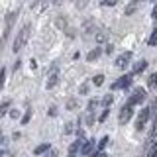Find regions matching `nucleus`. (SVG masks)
Segmentation results:
<instances>
[{
	"label": "nucleus",
	"mask_w": 157,
	"mask_h": 157,
	"mask_svg": "<svg viewBox=\"0 0 157 157\" xmlns=\"http://www.w3.org/2000/svg\"><path fill=\"white\" fill-rule=\"evenodd\" d=\"M137 8V0H132L130 4L126 6V16H130V14H134V10Z\"/></svg>",
	"instance_id": "13"
},
{
	"label": "nucleus",
	"mask_w": 157,
	"mask_h": 157,
	"mask_svg": "<svg viewBox=\"0 0 157 157\" xmlns=\"http://www.w3.org/2000/svg\"><path fill=\"white\" fill-rule=\"evenodd\" d=\"M106 118H108V108H106V110H104V112H102V116H100V122H104V120H106Z\"/></svg>",
	"instance_id": "30"
},
{
	"label": "nucleus",
	"mask_w": 157,
	"mask_h": 157,
	"mask_svg": "<svg viewBox=\"0 0 157 157\" xmlns=\"http://www.w3.org/2000/svg\"><path fill=\"white\" fill-rule=\"evenodd\" d=\"M18 16V12H10L8 16H6V28H4V39L8 37V33H10V28H12V22H14V18Z\"/></svg>",
	"instance_id": "9"
},
{
	"label": "nucleus",
	"mask_w": 157,
	"mask_h": 157,
	"mask_svg": "<svg viewBox=\"0 0 157 157\" xmlns=\"http://www.w3.org/2000/svg\"><path fill=\"white\" fill-rule=\"evenodd\" d=\"M94 157H106V153H104V151H98V153H96Z\"/></svg>",
	"instance_id": "33"
},
{
	"label": "nucleus",
	"mask_w": 157,
	"mask_h": 157,
	"mask_svg": "<svg viewBox=\"0 0 157 157\" xmlns=\"http://www.w3.org/2000/svg\"><path fill=\"white\" fill-rule=\"evenodd\" d=\"M147 85H149V88H155V86H157V73H153V75L149 77V81H147Z\"/></svg>",
	"instance_id": "18"
},
{
	"label": "nucleus",
	"mask_w": 157,
	"mask_h": 157,
	"mask_svg": "<svg viewBox=\"0 0 157 157\" xmlns=\"http://www.w3.org/2000/svg\"><path fill=\"white\" fill-rule=\"evenodd\" d=\"M57 82H59V71H53L51 75L47 77V81H45V88H47V90H49V88H55Z\"/></svg>",
	"instance_id": "7"
},
{
	"label": "nucleus",
	"mask_w": 157,
	"mask_h": 157,
	"mask_svg": "<svg viewBox=\"0 0 157 157\" xmlns=\"http://www.w3.org/2000/svg\"><path fill=\"white\" fill-rule=\"evenodd\" d=\"M78 149H82V140H77L71 144V147H69V157H75Z\"/></svg>",
	"instance_id": "11"
},
{
	"label": "nucleus",
	"mask_w": 157,
	"mask_h": 157,
	"mask_svg": "<svg viewBox=\"0 0 157 157\" xmlns=\"http://www.w3.org/2000/svg\"><path fill=\"white\" fill-rule=\"evenodd\" d=\"M130 61H132V51H126V53H122V55L116 57V67L118 69H126L130 65Z\"/></svg>",
	"instance_id": "6"
},
{
	"label": "nucleus",
	"mask_w": 157,
	"mask_h": 157,
	"mask_svg": "<svg viewBox=\"0 0 157 157\" xmlns=\"http://www.w3.org/2000/svg\"><path fill=\"white\" fill-rule=\"evenodd\" d=\"M145 67H147V61H145V59H141V61L134 63V67H132V75H137V73L145 71Z\"/></svg>",
	"instance_id": "10"
},
{
	"label": "nucleus",
	"mask_w": 157,
	"mask_h": 157,
	"mask_svg": "<svg viewBox=\"0 0 157 157\" xmlns=\"http://www.w3.org/2000/svg\"><path fill=\"white\" fill-rule=\"evenodd\" d=\"M151 140H155V137H157V118H155V122H153V130H151Z\"/></svg>",
	"instance_id": "25"
},
{
	"label": "nucleus",
	"mask_w": 157,
	"mask_h": 157,
	"mask_svg": "<svg viewBox=\"0 0 157 157\" xmlns=\"http://www.w3.org/2000/svg\"><path fill=\"white\" fill-rule=\"evenodd\" d=\"M8 108H10V100H4L2 102V106H0V116H4L8 112Z\"/></svg>",
	"instance_id": "19"
},
{
	"label": "nucleus",
	"mask_w": 157,
	"mask_h": 157,
	"mask_svg": "<svg viewBox=\"0 0 157 157\" xmlns=\"http://www.w3.org/2000/svg\"><path fill=\"white\" fill-rule=\"evenodd\" d=\"M102 6H114V4H116V0H102Z\"/></svg>",
	"instance_id": "27"
},
{
	"label": "nucleus",
	"mask_w": 157,
	"mask_h": 157,
	"mask_svg": "<svg viewBox=\"0 0 157 157\" xmlns=\"http://www.w3.org/2000/svg\"><path fill=\"white\" fill-rule=\"evenodd\" d=\"M81 153L85 155V157H90L92 153H94V140H88L85 145H82V149H81Z\"/></svg>",
	"instance_id": "8"
},
{
	"label": "nucleus",
	"mask_w": 157,
	"mask_h": 157,
	"mask_svg": "<svg viewBox=\"0 0 157 157\" xmlns=\"http://www.w3.org/2000/svg\"><path fill=\"white\" fill-rule=\"evenodd\" d=\"M108 141H110V137H108V136H106V137H102V140L98 141V151H104V147L108 145Z\"/></svg>",
	"instance_id": "16"
},
{
	"label": "nucleus",
	"mask_w": 157,
	"mask_h": 157,
	"mask_svg": "<svg viewBox=\"0 0 157 157\" xmlns=\"http://www.w3.org/2000/svg\"><path fill=\"white\" fill-rule=\"evenodd\" d=\"M151 18H155V20H157V4L153 6V12H151Z\"/></svg>",
	"instance_id": "32"
},
{
	"label": "nucleus",
	"mask_w": 157,
	"mask_h": 157,
	"mask_svg": "<svg viewBox=\"0 0 157 157\" xmlns=\"http://www.w3.org/2000/svg\"><path fill=\"white\" fill-rule=\"evenodd\" d=\"M78 92H81V94H86L88 92V82H82L81 88H78Z\"/></svg>",
	"instance_id": "26"
},
{
	"label": "nucleus",
	"mask_w": 157,
	"mask_h": 157,
	"mask_svg": "<svg viewBox=\"0 0 157 157\" xmlns=\"http://www.w3.org/2000/svg\"><path fill=\"white\" fill-rule=\"evenodd\" d=\"M147 157H157V141L149 147V151H147Z\"/></svg>",
	"instance_id": "20"
},
{
	"label": "nucleus",
	"mask_w": 157,
	"mask_h": 157,
	"mask_svg": "<svg viewBox=\"0 0 157 157\" xmlns=\"http://www.w3.org/2000/svg\"><path fill=\"white\" fill-rule=\"evenodd\" d=\"M71 132H73V124H71V122H69V124L65 126V134H71Z\"/></svg>",
	"instance_id": "29"
},
{
	"label": "nucleus",
	"mask_w": 157,
	"mask_h": 157,
	"mask_svg": "<svg viewBox=\"0 0 157 157\" xmlns=\"http://www.w3.org/2000/svg\"><path fill=\"white\" fill-rule=\"evenodd\" d=\"M29 118H32V110H26V114H24V118H22V124H28Z\"/></svg>",
	"instance_id": "24"
},
{
	"label": "nucleus",
	"mask_w": 157,
	"mask_h": 157,
	"mask_svg": "<svg viewBox=\"0 0 157 157\" xmlns=\"http://www.w3.org/2000/svg\"><path fill=\"white\" fill-rule=\"evenodd\" d=\"M77 106H78V102L75 100V98H73V100H69V102H67V110H75Z\"/></svg>",
	"instance_id": "22"
},
{
	"label": "nucleus",
	"mask_w": 157,
	"mask_h": 157,
	"mask_svg": "<svg viewBox=\"0 0 157 157\" xmlns=\"http://www.w3.org/2000/svg\"><path fill=\"white\" fill-rule=\"evenodd\" d=\"M10 116H12V118H18V116H20V112L16 110V108H14V110H12V112H10Z\"/></svg>",
	"instance_id": "31"
},
{
	"label": "nucleus",
	"mask_w": 157,
	"mask_h": 157,
	"mask_svg": "<svg viewBox=\"0 0 157 157\" xmlns=\"http://www.w3.org/2000/svg\"><path fill=\"white\" fill-rule=\"evenodd\" d=\"M155 102H157V100H155Z\"/></svg>",
	"instance_id": "35"
},
{
	"label": "nucleus",
	"mask_w": 157,
	"mask_h": 157,
	"mask_svg": "<svg viewBox=\"0 0 157 157\" xmlns=\"http://www.w3.org/2000/svg\"><path fill=\"white\" fill-rule=\"evenodd\" d=\"M45 157H57V149H53V147H51V149L45 153Z\"/></svg>",
	"instance_id": "28"
},
{
	"label": "nucleus",
	"mask_w": 157,
	"mask_h": 157,
	"mask_svg": "<svg viewBox=\"0 0 157 157\" xmlns=\"http://www.w3.org/2000/svg\"><path fill=\"white\" fill-rule=\"evenodd\" d=\"M134 106H130V104H124L122 106V110H120V116H118V122L120 124H126V122H130V118L134 116V110H132Z\"/></svg>",
	"instance_id": "5"
},
{
	"label": "nucleus",
	"mask_w": 157,
	"mask_h": 157,
	"mask_svg": "<svg viewBox=\"0 0 157 157\" xmlns=\"http://www.w3.org/2000/svg\"><path fill=\"white\" fill-rule=\"evenodd\" d=\"M112 100H114V96H112V94H106L104 98H102V106H104V108H108V106L112 104Z\"/></svg>",
	"instance_id": "17"
},
{
	"label": "nucleus",
	"mask_w": 157,
	"mask_h": 157,
	"mask_svg": "<svg viewBox=\"0 0 157 157\" xmlns=\"http://www.w3.org/2000/svg\"><path fill=\"white\" fill-rule=\"evenodd\" d=\"M151 114V108H144V110L137 114V120H136V130H144L145 124H147V118Z\"/></svg>",
	"instance_id": "4"
},
{
	"label": "nucleus",
	"mask_w": 157,
	"mask_h": 157,
	"mask_svg": "<svg viewBox=\"0 0 157 157\" xmlns=\"http://www.w3.org/2000/svg\"><path fill=\"white\" fill-rule=\"evenodd\" d=\"M147 43H149V45H157V28L151 32V36H149V39H147Z\"/></svg>",
	"instance_id": "15"
},
{
	"label": "nucleus",
	"mask_w": 157,
	"mask_h": 157,
	"mask_svg": "<svg viewBox=\"0 0 157 157\" xmlns=\"http://www.w3.org/2000/svg\"><path fill=\"white\" fill-rule=\"evenodd\" d=\"M132 81H134V75H124L120 77L116 82H112V90H120V88H128L132 85Z\"/></svg>",
	"instance_id": "3"
},
{
	"label": "nucleus",
	"mask_w": 157,
	"mask_h": 157,
	"mask_svg": "<svg viewBox=\"0 0 157 157\" xmlns=\"http://www.w3.org/2000/svg\"><path fill=\"white\" fill-rule=\"evenodd\" d=\"M96 108V100H88V106H86V112H94Z\"/></svg>",
	"instance_id": "23"
},
{
	"label": "nucleus",
	"mask_w": 157,
	"mask_h": 157,
	"mask_svg": "<svg viewBox=\"0 0 157 157\" xmlns=\"http://www.w3.org/2000/svg\"><path fill=\"white\" fill-rule=\"evenodd\" d=\"M49 149H51V145H49V144H41V145L36 147V151H33V153H36V155H41V153H47Z\"/></svg>",
	"instance_id": "12"
},
{
	"label": "nucleus",
	"mask_w": 157,
	"mask_h": 157,
	"mask_svg": "<svg viewBox=\"0 0 157 157\" xmlns=\"http://www.w3.org/2000/svg\"><path fill=\"white\" fill-rule=\"evenodd\" d=\"M144 100H145V90H144V88H136V90L132 92V96L128 98V104L136 106V104H141Z\"/></svg>",
	"instance_id": "2"
},
{
	"label": "nucleus",
	"mask_w": 157,
	"mask_h": 157,
	"mask_svg": "<svg viewBox=\"0 0 157 157\" xmlns=\"http://www.w3.org/2000/svg\"><path fill=\"white\" fill-rule=\"evenodd\" d=\"M98 55H100V49H98V47H94V49H92V51L86 55V61H94V59H96Z\"/></svg>",
	"instance_id": "14"
},
{
	"label": "nucleus",
	"mask_w": 157,
	"mask_h": 157,
	"mask_svg": "<svg viewBox=\"0 0 157 157\" xmlns=\"http://www.w3.org/2000/svg\"><path fill=\"white\" fill-rule=\"evenodd\" d=\"M29 32H32V26H29V24H26V26H24V28L16 33V39H14V45H12V51H14V53H18L20 49L26 45V41H28V37H29Z\"/></svg>",
	"instance_id": "1"
},
{
	"label": "nucleus",
	"mask_w": 157,
	"mask_h": 157,
	"mask_svg": "<svg viewBox=\"0 0 157 157\" xmlns=\"http://www.w3.org/2000/svg\"><path fill=\"white\" fill-rule=\"evenodd\" d=\"M53 2H55V4H61V2H63V0H53Z\"/></svg>",
	"instance_id": "34"
},
{
	"label": "nucleus",
	"mask_w": 157,
	"mask_h": 157,
	"mask_svg": "<svg viewBox=\"0 0 157 157\" xmlns=\"http://www.w3.org/2000/svg\"><path fill=\"white\" fill-rule=\"evenodd\" d=\"M92 82H94L96 86H100L102 82H104V75H96V77H92Z\"/></svg>",
	"instance_id": "21"
}]
</instances>
